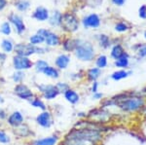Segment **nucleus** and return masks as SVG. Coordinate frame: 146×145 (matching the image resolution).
<instances>
[{
  "instance_id": "43",
  "label": "nucleus",
  "mask_w": 146,
  "mask_h": 145,
  "mask_svg": "<svg viewBox=\"0 0 146 145\" xmlns=\"http://www.w3.org/2000/svg\"><path fill=\"white\" fill-rule=\"evenodd\" d=\"M5 60H6V56H5V54L0 53V65H1L2 64H3L4 62H5Z\"/></svg>"
},
{
  "instance_id": "38",
  "label": "nucleus",
  "mask_w": 146,
  "mask_h": 145,
  "mask_svg": "<svg viewBox=\"0 0 146 145\" xmlns=\"http://www.w3.org/2000/svg\"><path fill=\"white\" fill-rule=\"evenodd\" d=\"M103 97H104V95H103L102 93L98 92V93H93V95H92V99H95V100H100V99H103Z\"/></svg>"
},
{
  "instance_id": "30",
  "label": "nucleus",
  "mask_w": 146,
  "mask_h": 145,
  "mask_svg": "<svg viewBox=\"0 0 146 145\" xmlns=\"http://www.w3.org/2000/svg\"><path fill=\"white\" fill-rule=\"evenodd\" d=\"M23 78H25V73H23V71H19V70L17 72H15V73L13 74V77H12L13 81L15 82V83H19V84L23 81Z\"/></svg>"
},
{
  "instance_id": "28",
  "label": "nucleus",
  "mask_w": 146,
  "mask_h": 145,
  "mask_svg": "<svg viewBox=\"0 0 146 145\" xmlns=\"http://www.w3.org/2000/svg\"><path fill=\"white\" fill-rule=\"evenodd\" d=\"M62 16L60 15L58 12H56V13L54 14V15L52 16V18H51V21H50L51 24H53V25L60 24V22H62Z\"/></svg>"
},
{
  "instance_id": "14",
  "label": "nucleus",
  "mask_w": 146,
  "mask_h": 145,
  "mask_svg": "<svg viewBox=\"0 0 146 145\" xmlns=\"http://www.w3.org/2000/svg\"><path fill=\"white\" fill-rule=\"evenodd\" d=\"M69 62H70V57L68 55H65V54L60 55L58 58H56V65L60 69L67 68Z\"/></svg>"
},
{
  "instance_id": "17",
  "label": "nucleus",
  "mask_w": 146,
  "mask_h": 145,
  "mask_svg": "<svg viewBox=\"0 0 146 145\" xmlns=\"http://www.w3.org/2000/svg\"><path fill=\"white\" fill-rule=\"evenodd\" d=\"M115 66L118 67L120 69H127L129 65V55L128 54H125L123 57H121L118 60H115L114 62Z\"/></svg>"
},
{
  "instance_id": "36",
  "label": "nucleus",
  "mask_w": 146,
  "mask_h": 145,
  "mask_svg": "<svg viewBox=\"0 0 146 145\" xmlns=\"http://www.w3.org/2000/svg\"><path fill=\"white\" fill-rule=\"evenodd\" d=\"M17 7L20 9L21 11H25L29 7V3L27 1H20L19 3L17 4Z\"/></svg>"
},
{
  "instance_id": "9",
  "label": "nucleus",
  "mask_w": 146,
  "mask_h": 145,
  "mask_svg": "<svg viewBox=\"0 0 146 145\" xmlns=\"http://www.w3.org/2000/svg\"><path fill=\"white\" fill-rule=\"evenodd\" d=\"M14 50L16 51L18 56L27 58L28 56L36 53V48L31 44H18V45H16V47H14Z\"/></svg>"
},
{
  "instance_id": "32",
  "label": "nucleus",
  "mask_w": 146,
  "mask_h": 145,
  "mask_svg": "<svg viewBox=\"0 0 146 145\" xmlns=\"http://www.w3.org/2000/svg\"><path fill=\"white\" fill-rule=\"evenodd\" d=\"M100 46L103 47L104 49L108 48L110 46V41H109V38L106 35H100Z\"/></svg>"
},
{
  "instance_id": "2",
  "label": "nucleus",
  "mask_w": 146,
  "mask_h": 145,
  "mask_svg": "<svg viewBox=\"0 0 146 145\" xmlns=\"http://www.w3.org/2000/svg\"><path fill=\"white\" fill-rule=\"evenodd\" d=\"M66 139L79 140V141L87 142L93 145L98 144L102 139V132L96 128L85 127L79 128H73L65 136Z\"/></svg>"
},
{
  "instance_id": "1",
  "label": "nucleus",
  "mask_w": 146,
  "mask_h": 145,
  "mask_svg": "<svg viewBox=\"0 0 146 145\" xmlns=\"http://www.w3.org/2000/svg\"><path fill=\"white\" fill-rule=\"evenodd\" d=\"M103 107L115 106L125 113H136L143 111L146 105V97L138 93H122L109 99L104 100Z\"/></svg>"
},
{
  "instance_id": "31",
  "label": "nucleus",
  "mask_w": 146,
  "mask_h": 145,
  "mask_svg": "<svg viewBox=\"0 0 146 145\" xmlns=\"http://www.w3.org/2000/svg\"><path fill=\"white\" fill-rule=\"evenodd\" d=\"M10 141H11L10 136L6 134L5 130H0V143L6 144V143H9Z\"/></svg>"
},
{
  "instance_id": "10",
  "label": "nucleus",
  "mask_w": 146,
  "mask_h": 145,
  "mask_svg": "<svg viewBox=\"0 0 146 145\" xmlns=\"http://www.w3.org/2000/svg\"><path fill=\"white\" fill-rule=\"evenodd\" d=\"M23 120H25V118H23V114L21 113L20 111H14L13 113L10 114V116L8 117L7 123H8L11 127L16 128H18L23 125Z\"/></svg>"
},
{
  "instance_id": "45",
  "label": "nucleus",
  "mask_w": 146,
  "mask_h": 145,
  "mask_svg": "<svg viewBox=\"0 0 146 145\" xmlns=\"http://www.w3.org/2000/svg\"><path fill=\"white\" fill-rule=\"evenodd\" d=\"M4 102V99H3V97H1V95H0V103H3Z\"/></svg>"
},
{
  "instance_id": "29",
  "label": "nucleus",
  "mask_w": 146,
  "mask_h": 145,
  "mask_svg": "<svg viewBox=\"0 0 146 145\" xmlns=\"http://www.w3.org/2000/svg\"><path fill=\"white\" fill-rule=\"evenodd\" d=\"M56 87L58 88V90L60 91V93H64L67 90L70 89V86L67 83H65V82H58L56 85Z\"/></svg>"
},
{
  "instance_id": "7",
  "label": "nucleus",
  "mask_w": 146,
  "mask_h": 145,
  "mask_svg": "<svg viewBox=\"0 0 146 145\" xmlns=\"http://www.w3.org/2000/svg\"><path fill=\"white\" fill-rule=\"evenodd\" d=\"M13 64L15 69L19 70V71H23V70H27L31 68L32 62L27 57H22V56H16L13 58Z\"/></svg>"
},
{
  "instance_id": "47",
  "label": "nucleus",
  "mask_w": 146,
  "mask_h": 145,
  "mask_svg": "<svg viewBox=\"0 0 146 145\" xmlns=\"http://www.w3.org/2000/svg\"><path fill=\"white\" fill-rule=\"evenodd\" d=\"M143 130H146V128H143Z\"/></svg>"
},
{
  "instance_id": "33",
  "label": "nucleus",
  "mask_w": 146,
  "mask_h": 145,
  "mask_svg": "<svg viewBox=\"0 0 146 145\" xmlns=\"http://www.w3.org/2000/svg\"><path fill=\"white\" fill-rule=\"evenodd\" d=\"M137 55L139 58H145L146 57V44H142V45L138 46Z\"/></svg>"
},
{
  "instance_id": "26",
  "label": "nucleus",
  "mask_w": 146,
  "mask_h": 145,
  "mask_svg": "<svg viewBox=\"0 0 146 145\" xmlns=\"http://www.w3.org/2000/svg\"><path fill=\"white\" fill-rule=\"evenodd\" d=\"M48 66H49L48 62H45V60H37L36 64H35V69H36V71L37 72H42V73H43V71Z\"/></svg>"
},
{
  "instance_id": "34",
  "label": "nucleus",
  "mask_w": 146,
  "mask_h": 145,
  "mask_svg": "<svg viewBox=\"0 0 146 145\" xmlns=\"http://www.w3.org/2000/svg\"><path fill=\"white\" fill-rule=\"evenodd\" d=\"M1 32L4 33L5 35H9L11 33V27H10V24L8 23H4L1 26Z\"/></svg>"
},
{
  "instance_id": "13",
  "label": "nucleus",
  "mask_w": 146,
  "mask_h": 145,
  "mask_svg": "<svg viewBox=\"0 0 146 145\" xmlns=\"http://www.w3.org/2000/svg\"><path fill=\"white\" fill-rule=\"evenodd\" d=\"M58 137L56 135H51V136L43 137V138L36 139L33 145H56Z\"/></svg>"
},
{
  "instance_id": "23",
  "label": "nucleus",
  "mask_w": 146,
  "mask_h": 145,
  "mask_svg": "<svg viewBox=\"0 0 146 145\" xmlns=\"http://www.w3.org/2000/svg\"><path fill=\"white\" fill-rule=\"evenodd\" d=\"M107 64H108V60H107V57L104 55H100L98 56V58L96 60V65L98 68L100 69H102V68H105L107 66Z\"/></svg>"
},
{
  "instance_id": "6",
  "label": "nucleus",
  "mask_w": 146,
  "mask_h": 145,
  "mask_svg": "<svg viewBox=\"0 0 146 145\" xmlns=\"http://www.w3.org/2000/svg\"><path fill=\"white\" fill-rule=\"evenodd\" d=\"M14 93L17 95L18 97H20L21 99H25V100H30L31 99H33L34 93L31 92L29 88L27 87L25 84H18L17 86L14 89Z\"/></svg>"
},
{
  "instance_id": "5",
  "label": "nucleus",
  "mask_w": 146,
  "mask_h": 145,
  "mask_svg": "<svg viewBox=\"0 0 146 145\" xmlns=\"http://www.w3.org/2000/svg\"><path fill=\"white\" fill-rule=\"evenodd\" d=\"M62 25L64 27L65 30H68V31H75L78 28V21L77 19L74 17L71 14H65L62 17Z\"/></svg>"
},
{
  "instance_id": "20",
  "label": "nucleus",
  "mask_w": 146,
  "mask_h": 145,
  "mask_svg": "<svg viewBox=\"0 0 146 145\" xmlns=\"http://www.w3.org/2000/svg\"><path fill=\"white\" fill-rule=\"evenodd\" d=\"M45 42L48 46H58L60 44V38L56 34L50 32L45 38Z\"/></svg>"
},
{
  "instance_id": "11",
  "label": "nucleus",
  "mask_w": 146,
  "mask_h": 145,
  "mask_svg": "<svg viewBox=\"0 0 146 145\" xmlns=\"http://www.w3.org/2000/svg\"><path fill=\"white\" fill-rule=\"evenodd\" d=\"M63 97L66 100L68 103L72 104V105H76L80 102L81 97H80L79 93L77 91L73 90V89H69L66 92L63 93Z\"/></svg>"
},
{
  "instance_id": "15",
  "label": "nucleus",
  "mask_w": 146,
  "mask_h": 145,
  "mask_svg": "<svg viewBox=\"0 0 146 145\" xmlns=\"http://www.w3.org/2000/svg\"><path fill=\"white\" fill-rule=\"evenodd\" d=\"M100 18L96 15V14H93V15H90L89 17H87L84 20V25L86 27H98L100 25Z\"/></svg>"
},
{
  "instance_id": "18",
  "label": "nucleus",
  "mask_w": 146,
  "mask_h": 145,
  "mask_svg": "<svg viewBox=\"0 0 146 145\" xmlns=\"http://www.w3.org/2000/svg\"><path fill=\"white\" fill-rule=\"evenodd\" d=\"M10 20L11 22L15 24L16 26V29H17L18 33H22L23 30L25 29V23L22 21V19H21L19 16L17 15H12L10 17Z\"/></svg>"
},
{
  "instance_id": "27",
  "label": "nucleus",
  "mask_w": 146,
  "mask_h": 145,
  "mask_svg": "<svg viewBox=\"0 0 146 145\" xmlns=\"http://www.w3.org/2000/svg\"><path fill=\"white\" fill-rule=\"evenodd\" d=\"M29 41H30V44L34 46V45H38V44L43 43V42L45 41V39H44V37H42L41 35L35 34V35H33V36L30 37Z\"/></svg>"
},
{
  "instance_id": "16",
  "label": "nucleus",
  "mask_w": 146,
  "mask_h": 145,
  "mask_svg": "<svg viewBox=\"0 0 146 145\" xmlns=\"http://www.w3.org/2000/svg\"><path fill=\"white\" fill-rule=\"evenodd\" d=\"M101 69L98 68V67H93V68H90L87 72V79H88L90 82H95L98 81V79L101 76Z\"/></svg>"
},
{
  "instance_id": "8",
  "label": "nucleus",
  "mask_w": 146,
  "mask_h": 145,
  "mask_svg": "<svg viewBox=\"0 0 146 145\" xmlns=\"http://www.w3.org/2000/svg\"><path fill=\"white\" fill-rule=\"evenodd\" d=\"M36 123L44 128H50L53 125V117L50 111L44 110L36 117Z\"/></svg>"
},
{
  "instance_id": "3",
  "label": "nucleus",
  "mask_w": 146,
  "mask_h": 145,
  "mask_svg": "<svg viewBox=\"0 0 146 145\" xmlns=\"http://www.w3.org/2000/svg\"><path fill=\"white\" fill-rule=\"evenodd\" d=\"M75 56L82 62H91L95 58V49L89 42L77 41L75 47Z\"/></svg>"
},
{
  "instance_id": "37",
  "label": "nucleus",
  "mask_w": 146,
  "mask_h": 145,
  "mask_svg": "<svg viewBox=\"0 0 146 145\" xmlns=\"http://www.w3.org/2000/svg\"><path fill=\"white\" fill-rule=\"evenodd\" d=\"M98 89H100V83L98 81H95L92 83V87H91V93H95L98 92Z\"/></svg>"
},
{
  "instance_id": "12",
  "label": "nucleus",
  "mask_w": 146,
  "mask_h": 145,
  "mask_svg": "<svg viewBox=\"0 0 146 145\" xmlns=\"http://www.w3.org/2000/svg\"><path fill=\"white\" fill-rule=\"evenodd\" d=\"M131 75H133V71H131V70L119 69V70H116L115 72H113L111 75H110V78H111L113 81L118 82V81L124 80V79H127Z\"/></svg>"
},
{
  "instance_id": "35",
  "label": "nucleus",
  "mask_w": 146,
  "mask_h": 145,
  "mask_svg": "<svg viewBox=\"0 0 146 145\" xmlns=\"http://www.w3.org/2000/svg\"><path fill=\"white\" fill-rule=\"evenodd\" d=\"M129 27L127 26V24H125L124 23H119L116 24V26H115V29L117 30V31L119 32H124L126 31V30H128Z\"/></svg>"
},
{
  "instance_id": "19",
  "label": "nucleus",
  "mask_w": 146,
  "mask_h": 145,
  "mask_svg": "<svg viewBox=\"0 0 146 145\" xmlns=\"http://www.w3.org/2000/svg\"><path fill=\"white\" fill-rule=\"evenodd\" d=\"M125 54H126V52H125L123 47L120 45V44H116V45L113 46V48L111 49V53H110V55H111V57L116 60L121 57H123Z\"/></svg>"
},
{
  "instance_id": "22",
  "label": "nucleus",
  "mask_w": 146,
  "mask_h": 145,
  "mask_svg": "<svg viewBox=\"0 0 146 145\" xmlns=\"http://www.w3.org/2000/svg\"><path fill=\"white\" fill-rule=\"evenodd\" d=\"M43 73L45 74L47 77L52 79H58L60 77V73H58V70L55 68L53 66H48L47 68L44 70Z\"/></svg>"
},
{
  "instance_id": "46",
  "label": "nucleus",
  "mask_w": 146,
  "mask_h": 145,
  "mask_svg": "<svg viewBox=\"0 0 146 145\" xmlns=\"http://www.w3.org/2000/svg\"><path fill=\"white\" fill-rule=\"evenodd\" d=\"M144 37H145V39H146V31L144 32Z\"/></svg>"
},
{
  "instance_id": "4",
  "label": "nucleus",
  "mask_w": 146,
  "mask_h": 145,
  "mask_svg": "<svg viewBox=\"0 0 146 145\" xmlns=\"http://www.w3.org/2000/svg\"><path fill=\"white\" fill-rule=\"evenodd\" d=\"M38 89L46 100L55 99L60 93V91L58 90V88L56 87V85H50V84L46 85V84H43V85H39Z\"/></svg>"
},
{
  "instance_id": "21",
  "label": "nucleus",
  "mask_w": 146,
  "mask_h": 145,
  "mask_svg": "<svg viewBox=\"0 0 146 145\" xmlns=\"http://www.w3.org/2000/svg\"><path fill=\"white\" fill-rule=\"evenodd\" d=\"M49 17V14L47 9L43 8V7H40V8H37L36 12L34 13V18L37 19L38 21H45L47 20Z\"/></svg>"
},
{
  "instance_id": "40",
  "label": "nucleus",
  "mask_w": 146,
  "mask_h": 145,
  "mask_svg": "<svg viewBox=\"0 0 146 145\" xmlns=\"http://www.w3.org/2000/svg\"><path fill=\"white\" fill-rule=\"evenodd\" d=\"M49 33H50V31H48V30H46V29H40L37 34L41 35V36L44 37V39H45L46 37H47V35H48Z\"/></svg>"
},
{
  "instance_id": "44",
  "label": "nucleus",
  "mask_w": 146,
  "mask_h": 145,
  "mask_svg": "<svg viewBox=\"0 0 146 145\" xmlns=\"http://www.w3.org/2000/svg\"><path fill=\"white\" fill-rule=\"evenodd\" d=\"M5 6H6V0H0V10H2Z\"/></svg>"
},
{
  "instance_id": "41",
  "label": "nucleus",
  "mask_w": 146,
  "mask_h": 145,
  "mask_svg": "<svg viewBox=\"0 0 146 145\" xmlns=\"http://www.w3.org/2000/svg\"><path fill=\"white\" fill-rule=\"evenodd\" d=\"M7 118V113L4 109L0 108V120H4V119Z\"/></svg>"
},
{
  "instance_id": "42",
  "label": "nucleus",
  "mask_w": 146,
  "mask_h": 145,
  "mask_svg": "<svg viewBox=\"0 0 146 145\" xmlns=\"http://www.w3.org/2000/svg\"><path fill=\"white\" fill-rule=\"evenodd\" d=\"M112 1H113V3L116 4V5L121 6V5H123V4L125 3V1H126V0H112Z\"/></svg>"
},
{
  "instance_id": "39",
  "label": "nucleus",
  "mask_w": 146,
  "mask_h": 145,
  "mask_svg": "<svg viewBox=\"0 0 146 145\" xmlns=\"http://www.w3.org/2000/svg\"><path fill=\"white\" fill-rule=\"evenodd\" d=\"M139 16L143 19L146 18V7L145 6H142L139 9Z\"/></svg>"
},
{
  "instance_id": "25",
  "label": "nucleus",
  "mask_w": 146,
  "mask_h": 145,
  "mask_svg": "<svg viewBox=\"0 0 146 145\" xmlns=\"http://www.w3.org/2000/svg\"><path fill=\"white\" fill-rule=\"evenodd\" d=\"M1 47H2V49H3V51L5 53H11L12 51L14 50L13 43H12L10 40H8V39H4V40L2 41Z\"/></svg>"
},
{
  "instance_id": "24",
  "label": "nucleus",
  "mask_w": 146,
  "mask_h": 145,
  "mask_svg": "<svg viewBox=\"0 0 146 145\" xmlns=\"http://www.w3.org/2000/svg\"><path fill=\"white\" fill-rule=\"evenodd\" d=\"M29 103L31 106L35 107V108H40L41 110H46L47 109V106L45 105L43 101H42L40 99H31L29 100Z\"/></svg>"
}]
</instances>
